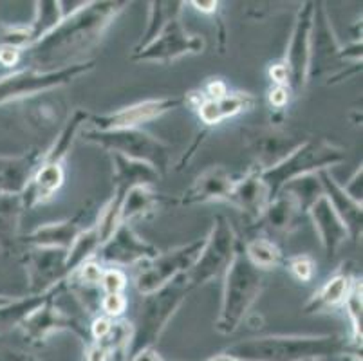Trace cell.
<instances>
[{
    "instance_id": "cell-1",
    "label": "cell",
    "mask_w": 363,
    "mask_h": 361,
    "mask_svg": "<svg viewBox=\"0 0 363 361\" xmlns=\"http://www.w3.org/2000/svg\"><path fill=\"white\" fill-rule=\"evenodd\" d=\"M127 2H84L65 16L45 38L24 51V60L36 71H55L78 64V56L96 48ZM22 60V62H24Z\"/></svg>"
},
{
    "instance_id": "cell-2",
    "label": "cell",
    "mask_w": 363,
    "mask_h": 361,
    "mask_svg": "<svg viewBox=\"0 0 363 361\" xmlns=\"http://www.w3.org/2000/svg\"><path fill=\"white\" fill-rule=\"evenodd\" d=\"M223 352L240 361H306L358 356L359 347L342 334H269L237 342Z\"/></svg>"
},
{
    "instance_id": "cell-3",
    "label": "cell",
    "mask_w": 363,
    "mask_h": 361,
    "mask_svg": "<svg viewBox=\"0 0 363 361\" xmlns=\"http://www.w3.org/2000/svg\"><path fill=\"white\" fill-rule=\"evenodd\" d=\"M264 289V271L253 266L239 244L232 264L223 277V298L216 331L219 334H233L244 322L253 304L259 300Z\"/></svg>"
},
{
    "instance_id": "cell-4",
    "label": "cell",
    "mask_w": 363,
    "mask_h": 361,
    "mask_svg": "<svg viewBox=\"0 0 363 361\" xmlns=\"http://www.w3.org/2000/svg\"><path fill=\"white\" fill-rule=\"evenodd\" d=\"M190 291L192 289L188 287L186 278L184 274H181L154 293L141 294L136 322L132 323L128 357L141 350L154 349V345L160 342L161 334L164 333L172 318L176 316Z\"/></svg>"
},
{
    "instance_id": "cell-5",
    "label": "cell",
    "mask_w": 363,
    "mask_h": 361,
    "mask_svg": "<svg viewBox=\"0 0 363 361\" xmlns=\"http://www.w3.org/2000/svg\"><path fill=\"white\" fill-rule=\"evenodd\" d=\"M345 161V148L331 143L329 139H306L298 148L273 168L260 172L264 184L269 191V201L280 194L284 187L295 179L322 170H331Z\"/></svg>"
},
{
    "instance_id": "cell-6",
    "label": "cell",
    "mask_w": 363,
    "mask_h": 361,
    "mask_svg": "<svg viewBox=\"0 0 363 361\" xmlns=\"http://www.w3.org/2000/svg\"><path fill=\"white\" fill-rule=\"evenodd\" d=\"M78 138L107 152H114L134 161L150 165L161 175L170 170L172 145L164 143L163 139H157L156 135L148 134L141 128L96 130V128L84 127Z\"/></svg>"
},
{
    "instance_id": "cell-7",
    "label": "cell",
    "mask_w": 363,
    "mask_h": 361,
    "mask_svg": "<svg viewBox=\"0 0 363 361\" xmlns=\"http://www.w3.org/2000/svg\"><path fill=\"white\" fill-rule=\"evenodd\" d=\"M343 62H352L354 65H362V42H354L347 48L340 44L325 4L315 2L308 82L315 78H322L331 69H335V72H333V78L329 84H335L336 78H345V69L347 67H343Z\"/></svg>"
},
{
    "instance_id": "cell-8",
    "label": "cell",
    "mask_w": 363,
    "mask_h": 361,
    "mask_svg": "<svg viewBox=\"0 0 363 361\" xmlns=\"http://www.w3.org/2000/svg\"><path fill=\"white\" fill-rule=\"evenodd\" d=\"M65 284H67L65 280L58 284L51 296L38 309L33 311L18 327L26 340L33 345H42L51 334L62 333V331H67V333L74 334L76 338H80L84 345L91 342L85 311H69L67 307L62 306L60 294L65 289Z\"/></svg>"
},
{
    "instance_id": "cell-9",
    "label": "cell",
    "mask_w": 363,
    "mask_h": 361,
    "mask_svg": "<svg viewBox=\"0 0 363 361\" xmlns=\"http://www.w3.org/2000/svg\"><path fill=\"white\" fill-rule=\"evenodd\" d=\"M94 65H96L94 60H85L55 71H36L33 67H24L0 76V107L13 101H26L42 92L65 87L76 78L91 72Z\"/></svg>"
},
{
    "instance_id": "cell-10",
    "label": "cell",
    "mask_w": 363,
    "mask_h": 361,
    "mask_svg": "<svg viewBox=\"0 0 363 361\" xmlns=\"http://www.w3.org/2000/svg\"><path fill=\"white\" fill-rule=\"evenodd\" d=\"M240 240L233 230L232 223L226 215L219 213L213 218L210 233L204 237L203 250L197 257L196 264L190 267L184 278L190 289L203 287L216 278L224 277L228 266L232 264Z\"/></svg>"
},
{
    "instance_id": "cell-11",
    "label": "cell",
    "mask_w": 363,
    "mask_h": 361,
    "mask_svg": "<svg viewBox=\"0 0 363 361\" xmlns=\"http://www.w3.org/2000/svg\"><path fill=\"white\" fill-rule=\"evenodd\" d=\"M204 238H196L192 243L183 246L172 248L168 251H160L154 258L140 264L136 273V289L141 294H148L167 286L174 278L186 274L190 267L196 264L201 250H203Z\"/></svg>"
},
{
    "instance_id": "cell-12",
    "label": "cell",
    "mask_w": 363,
    "mask_h": 361,
    "mask_svg": "<svg viewBox=\"0 0 363 361\" xmlns=\"http://www.w3.org/2000/svg\"><path fill=\"white\" fill-rule=\"evenodd\" d=\"M181 13H176L168 18L163 31L152 40L147 48L132 52V62H152V64L168 65L183 56L204 52L206 40L201 35H192L186 31L183 20H181Z\"/></svg>"
},
{
    "instance_id": "cell-13",
    "label": "cell",
    "mask_w": 363,
    "mask_h": 361,
    "mask_svg": "<svg viewBox=\"0 0 363 361\" xmlns=\"http://www.w3.org/2000/svg\"><path fill=\"white\" fill-rule=\"evenodd\" d=\"M313 16H315V2H302L296 11L288 48L282 60L289 74V89L295 94L303 91L309 84L308 72L309 56H311Z\"/></svg>"
},
{
    "instance_id": "cell-14",
    "label": "cell",
    "mask_w": 363,
    "mask_h": 361,
    "mask_svg": "<svg viewBox=\"0 0 363 361\" xmlns=\"http://www.w3.org/2000/svg\"><path fill=\"white\" fill-rule=\"evenodd\" d=\"M244 145L253 155V168L259 172L273 168L280 161L288 157L295 148L306 141V138H298L295 134L282 130L280 125H264V127H252L242 130Z\"/></svg>"
},
{
    "instance_id": "cell-15",
    "label": "cell",
    "mask_w": 363,
    "mask_h": 361,
    "mask_svg": "<svg viewBox=\"0 0 363 361\" xmlns=\"http://www.w3.org/2000/svg\"><path fill=\"white\" fill-rule=\"evenodd\" d=\"M184 96L174 98H150L138 101L128 107H121L118 111L105 112V114L89 116V127L96 130H120V128H140L141 125L161 118L167 112L183 107Z\"/></svg>"
},
{
    "instance_id": "cell-16",
    "label": "cell",
    "mask_w": 363,
    "mask_h": 361,
    "mask_svg": "<svg viewBox=\"0 0 363 361\" xmlns=\"http://www.w3.org/2000/svg\"><path fill=\"white\" fill-rule=\"evenodd\" d=\"M21 262L28 277L29 294H42L67 280V251L60 248L24 246Z\"/></svg>"
},
{
    "instance_id": "cell-17",
    "label": "cell",
    "mask_w": 363,
    "mask_h": 361,
    "mask_svg": "<svg viewBox=\"0 0 363 361\" xmlns=\"http://www.w3.org/2000/svg\"><path fill=\"white\" fill-rule=\"evenodd\" d=\"M160 250L141 238L130 224L121 223L114 233L101 244L94 258L100 264H111L112 267L136 266V264L140 266L141 262L150 260Z\"/></svg>"
},
{
    "instance_id": "cell-18",
    "label": "cell",
    "mask_w": 363,
    "mask_h": 361,
    "mask_svg": "<svg viewBox=\"0 0 363 361\" xmlns=\"http://www.w3.org/2000/svg\"><path fill=\"white\" fill-rule=\"evenodd\" d=\"M259 99L250 92H230L220 98H203L199 92L184 94V105H192L197 111L201 123L206 127H216L226 119L250 112Z\"/></svg>"
},
{
    "instance_id": "cell-19",
    "label": "cell",
    "mask_w": 363,
    "mask_h": 361,
    "mask_svg": "<svg viewBox=\"0 0 363 361\" xmlns=\"http://www.w3.org/2000/svg\"><path fill=\"white\" fill-rule=\"evenodd\" d=\"M89 206L82 208L80 211L72 217L58 221V223H48L35 228L28 235H21L18 244L22 246H36V248H60L69 251L78 235L89 228Z\"/></svg>"
},
{
    "instance_id": "cell-20",
    "label": "cell",
    "mask_w": 363,
    "mask_h": 361,
    "mask_svg": "<svg viewBox=\"0 0 363 361\" xmlns=\"http://www.w3.org/2000/svg\"><path fill=\"white\" fill-rule=\"evenodd\" d=\"M306 215H309L315 231L318 233L320 244H322L325 257L335 258L340 248L351 238L345 223L340 218V215L336 213V210L325 195L316 199L315 203L308 208Z\"/></svg>"
},
{
    "instance_id": "cell-21",
    "label": "cell",
    "mask_w": 363,
    "mask_h": 361,
    "mask_svg": "<svg viewBox=\"0 0 363 361\" xmlns=\"http://www.w3.org/2000/svg\"><path fill=\"white\" fill-rule=\"evenodd\" d=\"M235 184V177L220 165L206 168L201 172L192 183V187L186 188L177 203L181 206H194V204H206L224 201L228 203L230 194Z\"/></svg>"
},
{
    "instance_id": "cell-22",
    "label": "cell",
    "mask_w": 363,
    "mask_h": 361,
    "mask_svg": "<svg viewBox=\"0 0 363 361\" xmlns=\"http://www.w3.org/2000/svg\"><path fill=\"white\" fill-rule=\"evenodd\" d=\"M44 148H29L16 155L0 154V197L22 195L31 181L33 174L42 163Z\"/></svg>"
},
{
    "instance_id": "cell-23",
    "label": "cell",
    "mask_w": 363,
    "mask_h": 361,
    "mask_svg": "<svg viewBox=\"0 0 363 361\" xmlns=\"http://www.w3.org/2000/svg\"><path fill=\"white\" fill-rule=\"evenodd\" d=\"M356 280H358V277L354 274V271L351 267L342 266L333 277L325 280V284L320 289L313 293V296L309 298L308 302L303 304L302 313L322 314L342 309Z\"/></svg>"
},
{
    "instance_id": "cell-24",
    "label": "cell",
    "mask_w": 363,
    "mask_h": 361,
    "mask_svg": "<svg viewBox=\"0 0 363 361\" xmlns=\"http://www.w3.org/2000/svg\"><path fill=\"white\" fill-rule=\"evenodd\" d=\"M303 215L306 213L295 199L286 191H280L267 203L257 224H260L267 235H289L300 226Z\"/></svg>"
},
{
    "instance_id": "cell-25",
    "label": "cell",
    "mask_w": 363,
    "mask_h": 361,
    "mask_svg": "<svg viewBox=\"0 0 363 361\" xmlns=\"http://www.w3.org/2000/svg\"><path fill=\"white\" fill-rule=\"evenodd\" d=\"M267 203H269V191L257 168H252L244 177L235 179L228 204H232L253 221H259Z\"/></svg>"
},
{
    "instance_id": "cell-26",
    "label": "cell",
    "mask_w": 363,
    "mask_h": 361,
    "mask_svg": "<svg viewBox=\"0 0 363 361\" xmlns=\"http://www.w3.org/2000/svg\"><path fill=\"white\" fill-rule=\"evenodd\" d=\"M318 177L323 188V195L329 199V203L333 204L336 213H338L340 218L345 223L351 238L358 240V238L362 237V228H363L362 203H358V201H354V199L349 197V195L345 194L342 184H340L338 181L331 175V170L318 172Z\"/></svg>"
},
{
    "instance_id": "cell-27",
    "label": "cell",
    "mask_w": 363,
    "mask_h": 361,
    "mask_svg": "<svg viewBox=\"0 0 363 361\" xmlns=\"http://www.w3.org/2000/svg\"><path fill=\"white\" fill-rule=\"evenodd\" d=\"M65 183L64 163H40L22 194L26 211L49 203Z\"/></svg>"
},
{
    "instance_id": "cell-28",
    "label": "cell",
    "mask_w": 363,
    "mask_h": 361,
    "mask_svg": "<svg viewBox=\"0 0 363 361\" xmlns=\"http://www.w3.org/2000/svg\"><path fill=\"white\" fill-rule=\"evenodd\" d=\"M112 165V191L127 194L130 188L148 184L156 187V183L161 179V174L154 167L141 161H134L125 155L108 152Z\"/></svg>"
},
{
    "instance_id": "cell-29",
    "label": "cell",
    "mask_w": 363,
    "mask_h": 361,
    "mask_svg": "<svg viewBox=\"0 0 363 361\" xmlns=\"http://www.w3.org/2000/svg\"><path fill=\"white\" fill-rule=\"evenodd\" d=\"M26 101H28L26 118H28V123L36 130H52L58 123L62 127L67 121V105L62 99V96L56 94L55 91L42 92V94L26 99Z\"/></svg>"
},
{
    "instance_id": "cell-30",
    "label": "cell",
    "mask_w": 363,
    "mask_h": 361,
    "mask_svg": "<svg viewBox=\"0 0 363 361\" xmlns=\"http://www.w3.org/2000/svg\"><path fill=\"white\" fill-rule=\"evenodd\" d=\"M167 203H172L170 199L160 194L154 187L141 184V187L130 188L121 203V223L130 224L132 221L154 217L157 210Z\"/></svg>"
},
{
    "instance_id": "cell-31",
    "label": "cell",
    "mask_w": 363,
    "mask_h": 361,
    "mask_svg": "<svg viewBox=\"0 0 363 361\" xmlns=\"http://www.w3.org/2000/svg\"><path fill=\"white\" fill-rule=\"evenodd\" d=\"M89 116H91V112L84 111V109H74L69 114L67 121L62 125L60 130L56 132L52 143L48 148H44L42 163H65V157L71 152L76 138L80 135L82 128L89 123Z\"/></svg>"
},
{
    "instance_id": "cell-32",
    "label": "cell",
    "mask_w": 363,
    "mask_h": 361,
    "mask_svg": "<svg viewBox=\"0 0 363 361\" xmlns=\"http://www.w3.org/2000/svg\"><path fill=\"white\" fill-rule=\"evenodd\" d=\"M26 213L22 195L0 197V250L15 248L21 238V221Z\"/></svg>"
},
{
    "instance_id": "cell-33",
    "label": "cell",
    "mask_w": 363,
    "mask_h": 361,
    "mask_svg": "<svg viewBox=\"0 0 363 361\" xmlns=\"http://www.w3.org/2000/svg\"><path fill=\"white\" fill-rule=\"evenodd\" d=\"M56 287V286H55ZM55 287L42 294H28V296L13 298L11 302L0 306V334L18 329L26 318L36 311L52 294Z\"/></svg>"
},
{
    "instance_id": "cell-34",
    "label": "cell",
    "mask_w": 363,
    "mask_h": 361,
    "mask_svg": "<svg viewBox=\"0 0 363 361\" xmlns=\"http://www.w3.org/2000/svg\"><path fill=\"white\" fill-rule=\"evenodd\" d=\"M35 16L28 24L29 35H31V45L40 42L42 38L55 31L60 26L64 16V8L60 0H38L35 2ZM29 45V48H31Z\"/></svg>"
},
{
    "instance_id": "cell-35",
    "label": "cell",
    "mask_w": 363,
    "mask_h": 361,
    "mask_svg": "<svg viewBox=\"0 0 363 361\" xmlns=\"http://www.w3.org/2000/svg\"><path fill=\"white\" fill-rule=\"evenodd\" d=\"M242 251L247 257V260L260 271L275 270V267L282 266L284 253L273 238L267 235H260V237L247 238L242 244Z\"/></svg>"
},
{
    "instance_id": "cell-36",
    "label": "cell",
    "mask_w": 363,
    "mask_h": 361,
    "mask_svg": "<svg viewBox=\"0 0 363 361\" xmlns=\"http://www.w3.org/2000/svg\"><path fill=\"white\" fill-rule=\"evenodd\" d=\"M148 6H150V8H148V26L132 52L141 51L143 48H147L152 40L163 31L168 18H170L172 15H176V13L183 11L184 2H163V0H154V2H150Z\"/></svg>"
},
{
    "instance_id": "cell-37",
    "label": "cell",
    "mask_w": 363,
    "mask_h": 361,
    "mask_svg": "<svg viewBox=\"0 0 363 361\" xmlns=\"http://www.w3.org/2000/svg\"><path fill=\"white\" fill-rule=\"evenodd\" d=\"M280 191H286V194L291 195L296 203H298V206L302 208L303 213L308 211V208L315 203L316 199L323 195V188L322 183H320L318 174H309L295 179V181L286 184Z\"/></svg>"
},
{
    "instance_id": "cell-38",
    "label": "cell",
    "mask_w": 363,
    "mask_h": 361,
    "mask_svg": "<svg viewBox=\"0 0 363 361\" xmlns=\"http://www.w3.org/2000/svg\"><path fill=\"white\" fill-rule=\"evenodd\" d=\"M343 309L351 322V343L362 345V278H358L349 293L347 300L343 304Z\"/></svg>"
},
{
    "instance_id": "cell-39",
    "label": "cell",
    "mask_w": 363,
    "mask_h": 361,
    "mask_svg": "<svg viewBox=\"0 0 363 361\" xmlns=\"http://www.w3.org/2000/svg\"><path fill=\"white\" fill-rule=\"evenodd\" d=\"M282 266L289 271L296 282L309 284L316 274V262L315 258L308 253L293 255V257L284 258Z\"/></svg>"
},
{
    "instance_id": "cell-40",
    "label": "cell",
    "mask_w": 363,
    "mask_h": 361,
    "mask_svg": "<svg viewBox=\"0 0 363 361\" xmlns=\"http://www.w3.org/2000/svg\"><path fill=\"white\" fill-rule=\"evenodd\" d=\"M127 284V274L120 267H105L100 280V289L104 291V294H125Z\"/></svg>"
},
{
    "instance_id": "cell-41",
    "label": "cell",
    "mask_w": 363,
    "mask_h": 361,
    "mask_svg": "<svg viewBox=\"0 0 363 361\" xmlns=\"http://www.w3.org/2000/svg\"><path fill=\"white\" fill-rule=\"evenodd\" d=\"M100 311L104 316L120 318L127 311L125 294H104L100 300Z\"/></svg>"
},
{
    "instance_id": "cell-42",
    "label": "cell",
    "mask_w": 363,
    "mask_h": 361,
    "mask_svg": "<svg viewBox=\"0 0 363 361\" xmlns=\"http://www.w3.org/2000/svg\"><path fill=\"white\" fill-rule=\"evenodd\" d=\"M22 60H24V51L22 49L0 44V67L15 69L16 65L22 64Z\"/></svg>"
},
{
    "instance_id": "cell-43",
    "label": "cell",
    "mask_w": 363,
    "mask_h": 361,
    "mask_svg": "<svg viewBox=\"0 0 363 361\" xmlns=\"http://www.w3.org/2000/svg\"><path fill=\"white\" fill-rule=\"evenodd\" d=\"M362 177H363V168H362V165H359V167L354 170V174L351 175V179H349L347 183L342 184V188L345 190V194H347L349 197L354 199V201H358V203H362V194H363Z\"/></svg>"
},
{
    "instance_id": "cell-44",
    "label": "cell",
    "mask_w": 363,
    "mask_h": 361,
    "mask_svg": "<svg viewBox=\"0 0 363 361\" xmlns=\"http://www.w3.org/2000/svg\"><path fill=\"white\" fill-rule=\"evenodd\" d=\"M289 92H291L289 87H275L273 85V89L269 91V104H272V109L284 111L286 105L289 104Z\"/></svg>"
},
{
    "instance_id": "cell-45",
    "label": "cell",
    "mask_w": 363,
    "mask_h": 361,
    "mask_svg": "<svg viewBox=\"0 0 363 361\" xmlns=\"http://www.w3.org/2000/svg\"><path fill=\"white\" fill-rule=\"evenodd\" d=\"M0 361H35L22 350L9 349V347H0Z\"/></svg>"
},
{
    "instance_id": "cell-46",
    "label": "cell",
    "mask_w": 363,
    "mask_h": 361,
    "mask_svg": "<svg viewBox=\"0 0 363 361\" xmlns=\"http://www.w3.org/2000/svg\"><path fill=\"white\" fill-rule=\"evenodd\" d=\"M190 6H194V8L197 9V11L204 13V15H216L217 9H219V2H216V0H208V2H204V0H192V2H188Z\"/></svg>"
},
{
    "instance_id": "cell-47",
    "label": "cell",
    "mask_w": 363,
    "mask_h": 361,
    "mask_svg": "<svg viewBox=\"0 0 363 361\" xmlns=\"http://www.w3.org/2000/svg\"><path fill=\"white\" fill-rule=\"evenodd\" d=\"M128 361H164V360L160 356V352H157L156 349H147L134 354L132 357H128Z\"/></svg>"
},
{
    "instance_id": "cell-48",
    "label": "cell",
    "mask_w": 363,
    "mask_h": 361,
    "mask_svg": "<svg viewBox=\"0 0 363 361\" xmlns=\"http://www.w3.org/2000/svg\"><path fill=\"white\" fill-rule=\"evenodd\" d=\"M206 361H240V360H237V357L230 356V354H226V352H220V354H216V356H212V357H208Z\"/></svg>"
},
{
    "instance_id": "cell-49",
    "label": "cell",
    "mask_w": 363,
    "mask_h": 361,
    "mask_svg": "<svg viewBox=\"0 0 363 361\" xmlns=\"http://www.w3.org/2000/svg\"><path fill=\"white\" fill-rule=\"evenodd\" d=\"M15 296H9V294H0V306H4V304L11 302Z\"/></svg>"
},
{
    "instance_id": "cell-50",
    "label": "cell",
    "mask_w": 363,
    "mask_h": 361,
    "mask_svg": "<svg viewBox=\"0 0 363 361\" xmlns=\"http://www.w3.org/2000/svg\"><path fill=\"white\" fill-rule=\"evenodd\" d=\"M306 361H323V360H318V357H315V360H306Z\"/></svg>"
},
{
    "instance_id": "cell-51",
    "label": "cell",
    "mask_w": 363,
    "mask_h": 361,
    "mask_svg": "<svg viewBox=\"0 0 363 361\" xmlns=\"http://www.w3.org/2000/svg\"><path fill=\"white\" fill-rule=\"evenodd\" d=\"M0 253H2V250H0Z\"/></svg>"
}]
</instances>
